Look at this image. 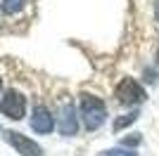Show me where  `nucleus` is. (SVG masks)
Instances as JSON below:
<instances>
[{
  "mask_svg": "<svg viewBox=\"0 0 159 156\" xmlns=\"http://www.w3.org/2000/svg\"><path fill=\"white\" fill-rule=\"evenodd\" d=\"M105 116H107V109L102 99L95 97V95H88V92L81 95V118H83L88 130H98L105 123Z\"/></svg>",
  "mask_w": 159,
  "mask_h": 156,
  "instance_id": "obj_1",
  "label": "nucleus"
},
{
  "mask_svg": "<svg viewBox=\"0 0 159 156\" xmlns=\"http://www.w3.org/2000/svg\"><path fill=\"white\" fill-rule=\"evenodd\" d=\"M114 95H116V102L126 104V106L128 104H140L143 99H145V90H143L133 78H124V80L116 85Z\"/></svg>",
  "mask_w": 159,
  "mask_h": 156,
  "instance_id": "obj_2",
  "label": "nucleus"
},
{
  "mask_svg": "<svg viewBox=\"0 0 159 156\" xmlns=\"http://www.w3.org/2000/svg\"><path fill=\"white\" fill-rule=\"evenodd\" d=\"M0 111H2L5 116H10L12 121L24 118V111H26V99H24V95H19L17 90H7L2 102H0Z\"/></svg>",
  "mask_w": 159,
  "mask_h": 156,
  "instance_id": "obj_3",
  "label": "nucleus"
},
{
  "mask_svg": "<svg viewBox=\"0 0 159 156\" xmlns=\"http://www.w3.org/2000/svg\"><path fill=\"white\" fill-rule=\"evenodd\" d=\"M7 142L12 144L14 149L19 151L21 156H43V149H40L38 144L33 142V140H29V137H24L21 132H14V130H7L5 132Z\"/></svg>",
  "mask_w": 159,
  "mask_h": 156,
  "instance_id": "obj_4",
  "label": "nucleus"
},
{
  "mask_svg": "<svg viewBox=\"0 0 159 156\" xmlns=\"http://www.w3.org/2000/svg\"><path fill=\"white\" fill-rule=\"evenodd\" d=\"M60 132L66 137L79 132V118H76V109L71 104H64L60 111Z\"/></svg>",
  "mask_w": 159,
  "mask_h": 156,
  "instance_id": "obj_5",
  "label": "nucleus"
},
{
  "mask_svg": "<svg viewBox=\"0 0 159 156\" xmlns=\"http://www.w3.org/2000/svg\"><path fill=\"white\" fill-rule=\"evenodd\" d=\"M31 128L36 130V132H43V135L55 128V121H52V116H50V111H48L45 106H36V109H33Z\"/></svg>",
  "mask_w": 159,
  "mask_h": 156,
  "instance_id": "obj_6",
  "label": "nucleus"
},
{
  "mask_svg": "<svg viewBox=\"0 0 159 156\" xmlns=\"http://www.w3.org/2000/svg\"><path fill=\"white\" fill-rule=\"evenodd\" d=\"M24 5H26V0H2V10H5L7 14L19 12V10H21Z\"/></svg>",
  "mask_w": 159,
  "mask_h": 156,
  "instance_id": "obj_7",
  "label": "nucleus"
},
{
  "mask_svg": "<svg viewBox=\"0 0 159 156\" xmlns=\"http://www.w3.org/2000/svg\"><path fill=\"white\" fill-rule=\"evenodd\" d=\"M135 118H138V114H135V111L126 114L124 118H116V121H114V130H121V128H126V125H131L133 121H135Z\"/></svg>",
  "mask_w": 159,
  "mask_h": 156,
  "instance_id": "obj_8",
  "label": "nucleus"
},
{
  "mask_svg": "<svg viewBox=\"0 0 159 156\" xmlns=\"http://www.w3.org/2000/svg\"><path fill=\"white\" fill-rule=\"evenodd\" d=\"M100 156H138V154L131 151V149H107V151H102Z\"/></svg>",
  "mask_w": 159,
  "mask_h": 156,
  "instance_id": "obj_9",
  "label": "nucleus"
},
{
  "mask_svg": "<svg viewBox=\"0 0 159 156\" xmlns=\"http://www.w3.org/2000/svg\"><path fill=\"white\" fill-rule=\"evenodd\" d=\"M124 144H140V135H135V137H126V140H124Z\"/></svg>",
  "mask_w": 159,
  "mask_h": 156,
  "instance_id": "obj_10",
  "label": "nucleus"
},
{
  "mask_svg": "<svg viewBox=\"0 0 159 156\" xmlns=\"http://www.w3.org/2000/svg\"><path fill=\"white\" fill-rule=\"evenodd\" d=\"M157 19H159V2H157Z\"/></svg>",
  "mask_w": 159,
  "mask_h": 156,
  "instance_id": "obj_11",
  "label": "nucleus"
},
{
  "mask_svg": "<svg viewBox=\"0 0 159 156\" xmlns=\"http://www.w3.org/2000/svg\"><path fill=\"white\" fill-rule=\"evenodd\" d=\"M157 59H159V50H157Z\"/></svg>",
  "mask_w": 159,
  "mask_h": 156,
  "instance_id": "obj_12",
  "label": "nucleus"
},
{
  "mask_svg": "<svg viewBox=\"0 0 159 156\" xmlns=\"http://www.w3.org/2000/svg\"><path fill=\"white\" fill-rule=\"evenodd\" d=\"M0 88H2V80H0Z\"/></svg>",
  "mask_w": 159,
  "mask_h": 156,
  "instance_id": "obj_13",
  "label": "nucleus"
}]
</instances>
